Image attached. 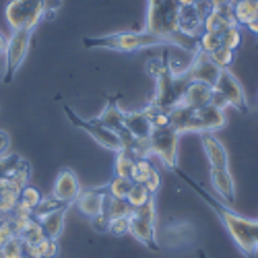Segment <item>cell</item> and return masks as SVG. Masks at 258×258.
I'll return each mask as SVG.
<instances>
[{"mask_svg":"<svg viewBox=\"0 0 258 258\" xmlns=\"http://www.w3.org/2000/svg\"><path fill=\"white\" fill-rule=\"evenodd\" d=\"M27 248H31L39 258H54V256L58 254V240L44 238V240H39L37 244L27 246Z\"/></svg>","mask_w":258,"mask_h":258,"instance_id":"cell-31","label":"cell"},{"mask_svg":"<svg viewBox=\"0 0 258 258\" xmlns=\"http://www.w3.org/2000/svg\"><path fill=\"white\" fill-rule=\"evenodd\" d=\"M137 157L126 151V149H120L116 151V163H114V176H122V178H131L133 180V169H135Z\"/></svg>","mask_w":258,"mask_h":258,"instance_id":"cell-24","label":"cell"},{"mask_svg":"<svg viewBox=\"0 0 258 258\" xmlns=\"http://www.w3.org/2000/svg\"><path fill=\"white\" fill-rule=\"evenodd\" d=\"M233 19L240 27H248L258 19V0H233Z\"/></svg>","mask_w":258,"mask_h":258,"instance_id":"cell-22","label":"cell"},{"mask_svg":"<svg viewBox=\"0 0 258 258\" xmlns=\"http://www.w3.org/2000/svg\"><path fill=\"white\" fill-rule=\"evenodd\" d=\"M133 207L126 199H116V197H105V207H103V215L105 219H118V217H128V215H133Z\"/></svg>","mask_w":258,"mask_h":258,"instance_id":"cell-23","label":"cell"},{"mask_svg":"<svg viewBox=\"0 0 258 258\" xmlns=\"http://www.w3.org/2000/svg\"><path fill=\"white\" fill-rule=\"evenodd\" d=\"M79 195H81V182H79L77 174L73 169H62L58 174V178H56V182H54L52 197L58 199L62 205L73 207Z\"/></svg>","mask_w":258,"mask_h":258,"instance_id":"cell-12","label":"cell"},{"mask_svg":"<svg viewBox=\"0 0 258 258\" xmlns=\"http://www.w3.org/2000/svg\"><path fill=\"white\" fill-rule=\"evenodd\" d=\"M225 110L217 105H203V107H186V105H176L174 110H169V124L176 128L180 135L186 133H217L225 126Z\"/></svg>","mask_w":258,"mask_h":258,"instance_id":"cell-2","label":"cell"},{"mask_svg":"<svg viewBox=\"0 0 258 258\" xmlns=\"http://www.w3.org/2000/svg\"><path fill=\"white\" fill-rule=\"evenodd\" d=\"M112 235H126L131 231V215L128 217H118V219H110L107 221V229Z\"/></svg>","mask_w":258,"mask_h":258,"instance_id":"cell-34","label":"cell"},{"mask_svg":"<svg viewBox=\"0 0 258 258\" xmlns=\"http://www.w3.org/2000/svg\"><path fill=\"white\" fill-rule=\"evenodd\" d=\"M124 110L120 107V103H118V97H110L107 99V103H105V107L101 110V114L97 116V120L103 124V126H107V128H112L114 133H122L124 131Z\"/></svg>","mask_w":258,"mask_h":258,"instance_id":"cell-21","label":"cell"},{"mask_svg":"<svg viewBox=\"0 0 258 258\" xmlns=\"http://www.w3.org/2000/svg\"><path fill=\"white\" fill-rule=\"evenodd\" d=\"M211 103L221 107V110H225L227 105H231L238 112H244V114L250 112V105H248L242 83L238 81V77H235L229 69H223L217 83L213 85V101Z\"/></svg>","mask_w":258,"mask_h":258,"instance_id":"cell-4","label":"cell"},{"mask_svg":"<svg viewBox=\"0 0 258 258\" xmlns=\"http://www.w3.org/2000/svg\"><path fill=\"white\" fill-rule=\"evenodd\" d=\"M5 48H7V37H5L3 31H0V56L5 54Z\"/></svg>","mask_w":258,"mask_h":258,"instance_id":"cell-39","label":"cell"},{"mask_svg":"<svg viewBox=\"0 0 258 258\" xmlns=\"http://www.w3.org/2000/svg\"><path fill=\"white\" fill-rule=\"evenodd\" d=\"M201 143H203V149H205V155L209 159V167H229L227 149L213 133H203Z\"/></svg>","mask_w":258,"mask_h":258,"instance_id":"cell-15","label":"cell"},{"mask_svg":"<svg viewBox=\"0 0 258 258\" xmlns=\"http://www.w3.org/2000/svg\"><path fill=\"white\" fill-rule=\"evenodd\" d=\"M19 238L23 240L25 246H33V244H37L39 240H44L46 233H44V229H41L39 221H37L35 217H31V219L27 221V225L19 231Z\"/></svg>","mask_w":258,"mask_h":258,"instance_id":"cell-25","label":"cell"},{"mask_svg":"<svg viewBox=\"0 0 258 258\" xmlns=\"http://www.w3.org/2000/svg\"><path fill=\"white\" fill-rule=\"evenodd\" d=\"M11 153V135L7 131H0V157Z\"/></svg>","mask_w":258,"mask_h":258,"instance_id":"cell-37","label":"cell"},{"mask_svg":"<svg viewBox=\"0 0 258 258\" xmlns=\"http://www.w3.org/2000/svg\"><path fill=\"white\" fill-rule=\"evenodd\" d=\"M15 235H17V231H15V225H13L11 217L0 219V246L7 244L11 238H15Z\"/></svg>","mask_w":258,"mask_h":258,"instance_id":"cell-35","label":"cell"},{"mask_svg":"<svg viewBox=\"0 0 258 258\" xmlns=\"http://www.w3.org/2000/svg\"><path fill=\"white\" fill-rule=\"evenodd\" d=\"M199 258H207V256H205V252H203V250H201V252H199Z\"/></svg>","mask_w":258,"mask_h":258,"instance_id":"cell-40","label":"cell"},{"mask_svg":"<svg viewBox=\"0 0 258 258\" xmlns=\"http://www.w3.org/2000/svg\"><path fill=\"white\" fill-rule=\"evenodd\" d=\"M124 126L128 128L135 139H141V141H149L153 133V124L149 122L147 114L143 110H137V112H126L124 114Z\"/></svg>","mask_w":258,"mask_h":258,"instance_id":"cell-19","label":"cell"},{"mask_svg":"<svg viewBox=\"0 0 258 258\" xmlns=\"http://www.w3.org/2000/svg\"><path fill=\"white\" fill-rule=\"evenodd\" d=\"M209 176H211V186L217 192V197L231 205L235 203V180L231 176L229 167H209Z\"/></svg>","mask_w":258,"mask_h":258,"instance_id":"cell-13","label":"cell"},{"mask_svg":"<svg viewBox=\"0 0 258 258\" xmlns=\"http://www.w3.org/2000/svg\"><path fill=\"white\" fill-rule=\"evenodd\" d=\"M151 199H155V195H153V192L149 190L143 182H135L133 188H131V192H128V197H126V201L131 203L133 209H139V207L147 205Z\"/></svg>","mask_w":258,"mask_h":258,"instance_id":"cell-26","label":"cell"},{"mask_svg":"<svg viewBox=\"0 0 258 258\" xmlns=\"http://www.w3.org/2000/svg\"><path fill=\"white\" fill-rule=\"evenodd\" d=\"M165 235H167V242L171 246H188L197 235V227L192 225L190 221L184 219H174L169 221L165 227Z\"/></svg>","mask_w":258,"mask_h":258,"instance_id":"cell-17","label":"cell"},{"mask_svg":"<svg viewBox=\"0 0 258 258\" xmlns=\"http://www.w3.org/2000/svg\"><path fill=\"white\" fill-rule=\"evenodd\" d=\"M137 242L147 246L149 250H157V229H155V199L139 207L131 215V231Z\"/></svg>","mask_w":258,"mask_h":258,"instance_id":"cell-8","label":"cell"},{"mask_svg":"<svg viewBox=\"0 0 258 258\" xmlns=\"http://www.w3.org/2000/svg\"><path fill=\"white\" fill-rule=\"evenodd\" d=\"M105 197H107L105 186L93 188V190H81V195L77 197L75 205L83 215H87L89 219H93V217H97V215H103Z\"/></svg>","mask_w":258,"mask_h":258,"instance_id":"cell-14","label":"cell"},{"mask_svg":"<svg viewBox=\"0 0 258 258\" xmlns=\"http://www.w3.org/2000/svg\"><path fill=\"white\" fill-rule=\"evenodd\" d=\"M0 248H3V258H23V254H25V244H23V240H21L19 235L11 238L7 244H3Z\"/></svg>","mask_w":258,"mask_h":258,"instance_id":"cell-33","label":"cell"},{"mask_svg":"<svg viewBox=\"0 0 258 258\" xmlns=\"http://www.w3.org/2000/svg\"><path fill=\"white\" fill-rule=\"evenodd\" d=\"M133 180L131 178H122V176H114L110 182L105 184V192L110 197H116V199H126L128 192L133 188Z\"/></svg>","mask_w":258,"mask_h":258,"instance_id":"cell-28","label":"cell"},{"mask_svg":"<svg viewBox=\"0 0 258 258\" xmlns=\"http://www.w3.org/2000/svg\"><path fill=\"white\" fill-rule=\"evenodd\" d=\"M7 23L13 31L29 29L33 31L41 19H46L44 0H11L5 9Z\"/></svg>","mask_w":258,"mask_h":258,"instance_id":"cell-5","label":"cell"},{"mask_svg":"<svg viewBox=\"0 0 258 258\" xmlns=\"http://www.w3.org/2000/svg\"><path fill=\"white\" fill-rule=\"evenodd\" d=\"M219 39H221V46L229 48V50H238L242 46V27L238 23L227 25L219 31Z\"/></svg>","mask_w":258,"mask_h":258,"instance_id":"cell-27","label":"cell"},{"mask_svg":"<svg viewBox=\"0 0 258 258\" xmlns=\"http://www.w3.org/2000/svg\"><path fill=\"white\" fill-rule=\"evenodd\" d=\"M83 46L89 50H114V52H139L159 46H171L169 41L153 31H118L93 37H83Z\"/></svg>","mask_w":258,"mask_h":258,"instance_id":"cell-3","label":"cell"},{"mask_svg":"<svg viewBox=\"0 0 258 258\" xmlns=\"http://www.w3.org/2000/svg\"><path fill=\"white\" fill-rule=\"evenodd\" d=\"M62 0H44V9H46V19H54V15L60 11Z\"/></svg>","mask_w":258,"mask_h":258,"instance_id":"cell-36","label":"cell"},{"mask_svg":"<svg viewBox=\"0 0 258 258\" xmlns=\"http://www.w3.org/2000/svg\"><path fill=\"white\" fill-rule=\"evenodd\" d=\"M221 71H223V69H219L217 64L211 60V56H209L207 52H203L201 48H199L195 54H192V60L188 62V69H186L190 81H201V83L211 85V87H213L215 83H217Z\"/></svg>","mask_w":258,"mask_h":258,"instance_id":"cell-11","label":"cell"},{"mask_svg":"<svg viewBox=\"0 0 258 258\" xmlns=\"http://www.w3.org/2000/svg\"><path fill=\"white\" fill-rule=\"evenodd\" d=\"M133 182H143L153 195H157L159 184H161V176L149 159H137L135 169H133Z\"/></svg>","mask_w":258,"mask_h":258,"instance_id":"cell-20","label":"cell"},{"mask_svg":"<svg viewBox=\"0 0 258 258\" xmlns=\"http://www.w3.org/2000/svg\"><path fill=\"white\" fill-rule=\"evenodd\" d=\"M71 207H60L56 211H50L46 215H41V217H35L41 225V229H44L46 238H52V240H58L62 231H64V221H67V211Z\"/></svg>","mask_w":258,"mask_h":258,"instance_id":"cell-18","label":"cell"},{"mask_svg":"<svg viewBox=\"0 0 258 258\" xmlns=\"http://www.w3.org/2000/svg\"><path fill=\"white\" fill-rule=\"evenodd\" d=\"M0 258H3V248H0Z\"/></svg>","mask_w":258,"mask_h":258,"instance_id":"cell-41","label":"cell"},{"mask_svg":"<svg viewBox=\"0 0 258 258\" xmlns=\"http://www.w3.org/2000/svg\"><path fill=\"white\" fill-rule=\"evenodd\" d=\"M31 33L29 29H17L7 37V48H5V83H9L19 69L23 67V62L27 58L29 46H31Z\"/></svg>","mask_w":258,"mask_h":258,"instance_id":"cell-9","label":"cell"},{"mask_svg":"<svg viewBox=\"0 0 258 258\" xmlns=\"http://www.w3.org/2000/svg\"><path fill=\"white\" fill-rule=\"evenodd\" d=\"M211 60L217 64L219 69H229L231 64H233V60H235V50H229V48H217V50H213L211 54Z\"/></svg>","mask_w":258,"mask_h":258,"instance_id":"cell-32","label":"cell"},{"mask_svg":"<svg viewBox=\"0 0 258 258\" xmlns=\"http://www.w3.org/2000/svg\"><path fill=\"white\" fill-rule=\"evenodd\" d=\"M171 171H174L176 176H180V178L213 209V213L217 215L219 221L225 225L229 238L233 240L235 246H238V250H240L246 258H256V254H258V221H252V219H246V217H242V215H238V213L233 211L231 205L223 203L219 197L211 195L207 188H203L197 180H192V178L186 174V171L180 169L178 165L171 169Z\"/></svg>","mask_w":258,"mask_h":258,"instance_id":"cell-1","label":"cell"},{"mask_svg":"<svg viewBox=\"0 0 258 258\" xmlns=\"http://www.w3.org/2000/svg\"><path fill=\"white\" fill-rule=\"evenodd\" d=\"M178 141L180 133L171 124L153 128L149 145H151V155H155L165 167L174 169L178 165Z\"/></svg>","mask_w":258,"mask_h":258,"instance_id":"cell-7","label":"cell"},{"mask_svg":"<svg viewBox=\"0 0 258 258\" xmlns=\"http://www.w3.org/2000/svg\"><path fill=\"white\" fill-rule=\"evenodd\" d=\"M213 101V87L201 81H190L182 95V105L186 107H203Z\"/></svg>","mask_w":258,"mask_h":258,"instance_id":"cell-16","label":"cell"},{"mask_svg":"<svg viewBox=\"0 0 258 258\" xmlns=\"http://www.w3.org/2000/svg\"><path fill=\"white\" fill-rule=\"evenodd\" d=\"M211 5L207 0H201L199 5H188V7H180V15H178V31L199 39L205 31V17L209 13Z\"/></svg>","mask_w":258,"mask_h":258,"instance_id":"cell-10","label":"cell"},{"mask_svg":"<svg viewBox=\"0 0 258 258\" xmlns=\"http://www.w3.org/2000/svg\"><path fill=\"white\" fill-rule=\"evenodd\" d=\"M143 112L147 114V118H149V122L153 124V128L169 124V110H165V107H159L155 103H147L143 107Z\"/></svg>","mask_w":258,"mask_h":258,"instance_id":"cell-29","label":"cell"},{"mask_svg":"<svg viewBox=\"0 0 258 258\" xmlns=\"http://www.w3.org/2000/svg\"><path fill=\"white\" fill-rule=\"evenodd\" d=\"M211 7H231L233 0H207Z\"/></svg>","mask_w":258,"mask_h":258,"instance_id":"cell-38","label":"cell"},{"mask_svg":"<svg viewBox=\"0 0 258 258\" xmlns=\"http://www.w3.org/2000/svg\"><path fill=\"white\" fill-rule=\"evenodd\" d=\"M39 201H41V195H39L37 188L29 186V184L21 188V192H19V205L27 207L29 211H35V207L39 205Z\"/></svg>","mask_w":258,"mask_h":258,"instance_id":"cell-30","label":"cell"},{"mask_svg":"<svg viewBox=\"0 0 258 258\" xmlns=\"http://www.w3.org/2000/svg\"><path fill=\"white\" fill-rule=\"evenodd\" d=\"M62 110H64V114H67V118H69V122L75 126V128H81L83 133H87L97 145H101L103 149H107V151H120L122 149V141H120V137H118V133H114L112 128H107V126H103L97 118H93V120H85V118H81L71 105H67L64 103L62 105Z\"/></svg>","mask_w":258,"mask_h":258,"instance_id":"cell-6","label":"cell"}]
</instances>
